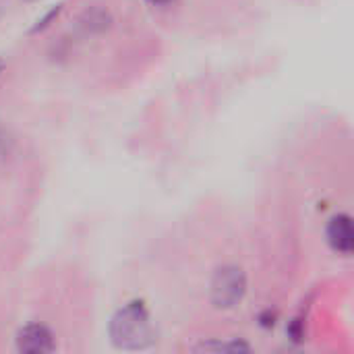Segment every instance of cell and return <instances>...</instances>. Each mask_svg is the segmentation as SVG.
Returning <instances> with one entry per match:
<instances>
[{
  "label": "cell",
  "mask_w": 354,
  "mask_h": 354,
  "mask_svg": "<svg viewBox=\"0 0 354 354\" xmlns=\"http://www.w3.org/2000/svg\"><path fill=\"white\" fill-rule=\"evenodd\" d=\"M60 8H62L60 4H58V6H54V8H50V10H48V12L44 15V19H39V21L35 23V27H33L31 31H33V33H37V31L46 29V27H48V25H50V23H52V21H54V19H56V17L60 15Z\"/></svg>",
  "instance_id": "52a82bcc"
},
{
  "label": "cell",
  "mask_w": 354,
  "mask_h": 354,
  "mask_svg": "<svg viewBox=\"0 0 354 354\" xmlns=\"http://www.w3.org/2000/svg\"><path fill=\"white\" fill-rule=\"evenodd\" d=\"M193 351L197 353H249L251 346L245 342H207L201 346H195Z\"/></svg>",
  "instance_id": "8992f818"
},
{
  "label": "cell",
  "mask_w": 354,
  "mask_h": 354,
  "mask_svg": "<svg viewBox=\"0 0 354 354\" xmlns=\"http://www.w3.org/2000/svg\"><path fill=\"white\" fill-rule=\"evenodd\" d=\"M79 23L85 31H104L110 25V15L102 8H91L83 12Z\"/></svg>",
  "instance_id": "5b68a950"
},
{
  "label": "cell",
  "mask_w": 354,
  "mask_h": 354,
  "mask_svg": "<svg viewBox=\"0 0 354 354\" xmlns=\"http://www.w3.org/2000/svg\"><path fill=\"white\" fill-rule=\"evenodd\" d=\"M2 68H4V62L0 60V73H2Z\"/></svg>",
  "instance_id": "30bf717a"
},
{
  "label": "cell",
  "mask_w": 354,
  "mask_h": 354,
  "mask_svg": "<svg viewBox=\"0 0 354 354\" xmlns=\"http://www.w3.org/2000/svg\"><path fill=\"white\" fill-rule=\"evenodd\" d=\"M6 156V135L0 131V160Z\"/></svg>",
  "instance_id": "ba28073f"
},
{
  "label": "cell",
  "mask_w": 354,
  "mask_h": 354,
  "mask_svg": "<svg viewBox=\"0 0 354 354\" xmlns=\"http://www.w3.org/2000/svg\"><path fill=\"white\" fill-rule=\"evenodd\" d=\"M110 340L122 351H143L156 342V328L143 303H129L110 319Z\"/></svg>",
  "instance_id": "6da1fadb"
},
{
  "label": "cell",
  "mask_w": 354,
  "mask_h": 354,
  "mask_svg": "<svg viewBox=\"0 0 354 354\" xmlns=\"http://www.w3.org/2000/svg\"><path fill=\"white\" fill-rule=\"evenodd\" d=\"M247 292V276L239 266H222L212 280V303L216 309L236 307Z\"/></svg>",
  "instance_id": "7a4b0ae2"
},
{
  "label": "cell",
  "mask_w": 354,
  "mask_h": 354,
  "mask_svg": "<svg viewBox=\"0 0 354 354\" xmlns=\"http://www.w3.org/2000/svg\"><path fill=\"white\" fill-rule=\"evenodd\" d=\"M147 4H151V6H166V4H170V2H174V0H145Z\"/></svg>",
  "instance_id": "9c48e42d"
},
{
  "label": "cell",
  "mask_w": 354,
  "mask_h": 354,
  "mask_svg": "<svg viewBox=\"0 0 354 354\" xmlns=\"http://www.w3.org/2000/svg\"><path fill=\"white\" fill-rule=\"evenodd\" d=\"M17 351L23 354H48L56 348L54 334L41 324H29L17 332Z\"/></svg>",
  "instance_id": "3957f363"
},
{
  "label": "cell",
  "mask_w": 354,
  "mask_h": 354,
  "mask_svg": "<svg viewBox=\"0 0 354 354\" xmlns=\"http://www.w3.org/2000/svg\"><path fill=\"white\" fill-rule=\"evenodd\" d=\"M328 241L330 245L338 251V253H353L354 249V228L351 216L340 214L334 216L328 224Z\"/></svg>",
  "instance_id": "277c9868"
}]
</instances>
